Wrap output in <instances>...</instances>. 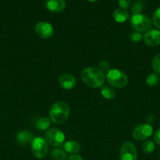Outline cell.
<instances>
[{
    "mask_svg": "<svg viewBox=\"0 0 160 160\" xmlns=\"http://www.w3.org/2000/svg\"><path fill=\"white\" fill-rule=\"evenodd\" d=\"M81 78L83 82L89 88H98L104 84V73L97 67H86L82 71Z\"/></svg>",
    "mask_w": 160,
    "mask_h": 160,
    "instance_id": "1",
    "label": "cell"
},
{
    "mask_svg": "<svg viewBox=\"0 0 160 160\" xmlns=\"http://www.w3.org/2000/svg\"><path fill=\"white\" fill-rule=\"evenodd\" d=\"M70 113L68 105L64 102H56L53 103L49 111L50 119L56 124H61L67 120Z\"/></svg>",
    "mask_w": 160,
    "mask_h": 160,
    "instance_id": "2",
    "label": "cell"
},
{
    "mask_svg": "<svg viewBox=\"0 0 160 160\" xmlns=\"http://www.w3.org/2000/svg\"><path fill=\"white\" fill-rule=\"evenodd\" d=\"M106 79L110 85L117 88H122L128 84V78L125 73L117 69H110L107 73Z\"/></svg>",
    "mask_w": 160,
    "mask_h": 160,
    "instance_id": "3",
    "label": "cell"
},
{
    "mask_svg": "<svg viewBox=\"0 0 160 160\" xmlns=\"http://www.w3.org/2000/svg\"><path fill=\"white\" fill-rule=\"evenodd\" d=\"M130 24L134 31L140 33L147 32L152 27V20L144 14H136L132 16L130 19Z\"/></svg>",
    "mask_w": 160,
    "mask_h": 160,
    "instance_id": "4",
    "label": "cell"
},
{
    "mask_svg": "<svg viewBox=\"0 0 160 160\" xmlns=\"http://www.w3.org/2000/svg\"><path fill=\"white\" fill-rule=\"evenodd\" d=\"M31 149L35 157L43 159L48 153V143L45 138H42V137L34 138L31 143Z\"/></svg>",
    "mask_w": 160,
    "mask_h": 160,
    "instance_id": "5",
    "label": "cell"
},
{
    "mask_svg": "<svg viewBox=\"0 0 160 160\" xmlns=\"http://www.w3.org/2000/svg\"><path fill=\"white\" fill-rule=\"evenodd\" d=\"M45 140L47 143L53 147H59L63 145L65 141V135L61 130L57 128H51L45 132Z\"/></svg>",
    "mask_w": 160,
    "mask_h": 160,
    "instance_id": "6",
    "label": "cell"
},
{
    "mask_svg": "<svg viewBox=\"0 0 160 160\" xmlns=\"http://www.w3.org/2000/svg\"><path fill=\"white\" fill-rule=\"evenodd\" d=\"M152 133H153V128L149 123H141L133 129L132 134L135 140L141 142L151 137Z\"/></svg>",
    "mask_w": 160,
    "mask_h": 160,
    "instance_id": "7",
    "label": "cell"
},
{
    "mask_svg": "<svg viewBox=\"0 0 160 160\" xmlns=\"http://www.w3.org/2000/svg\"><path fill=\"white\" fill-rule=\"evenodd\" d=\"M119 156L121 160H136L137 159V151L131 142H125L122 145L119 151Z\"/></svg>",
    "mask_w": 160,
    "mask_h": 160,
    "instance_id": "8",
    "label": "cell"
},
{
    "mask_svg": "<svg viewBox=\"0 0 160 160\" xmlns=\"http://www.w3.org/2000/svg\"><path fill=\"white\" fill-rule=\"evenodd\" d=\"M35 31L39 37L42 38H50L53 34V28L48 22H39L35 26Z\"/></svg>",
    "mask_w": 160,
    "mask_h": 160,
    "instance_id": "9",
    "label": "cell"
},
{
    "mask_svg": "<svg viewBox=\"0 0 160 160\" xmlns=\"http://www.w3.org/2000/svg\"><path fill=\"white\" fill-rule=\"evenodd\" d=\"M144 43L150 47H155L160 45V31L156 29L149 30L144 36Z\"/></svg>",
    "mask_w": 160,
    "mask_h": 160,
    "instance_id": "10",
    "label": "cell"
},
{
    "mask_svg": "<svg viewBox=\"0 0 160 160\" xmlns=\"http://www.w3.org/2000/svg\"><path fill=\"white\" fill-rule=\"evenodd\" d=\"M60 86L66 90H70L76 86V78L70 73H63L58 79Z\"/></svg>",
    "mask_w": 160,
    "mask_h": 160,
    "instance_id": "11",
    "label": "cell"
},
{
    "mask_svg": "<svg viewBox=\"0 0 160 160\" xmlns=\"http://www.w3.org/2000/svg\"><path fill=\"white\" fill-rule=\"evenodd\" d=\"M66 7L64 0H46L45 8L52 12H62Z\"/></svg>",
    "mask_w": 160,
    "mask_h": 160,
    "instance_id": "12",
    "label": "cell"
},
{
    "mask_svg": "<svg viewBox=\"0 0 160 160\" xmlns=\"http://www.w3.org/2000/svg\"><path fill=\"white\" fill-rule=\"evenodd\" d=\"M33 139H34V137H33L32 133L28 130H24V131H20L16 137L17 142L21 145H26L29 143H31Z\"/></svg>",
    "mask_w": 160,
    "mask_h": 160,
    "instance_id": "13",
    "label": "cell"
},
{
    "mask_svg": "<svg viewBox=\"0 0 160 160\" xmlns=\"http://www.w3.org/2000/svg\"><path fill=\"white\" fill-rule=\"evenodd\" d=\"M113 18L118 23H124L130 19V13L127 10L123 9H117L113 13Z\"/></svg>",
    "mask_w": 160,
    "mask_h": 160,
    "instance_id": "14",
    "label": "cell"
},
{
    "mask_svg": "<svg viewBox=\"0 0 160 160\" xmlns=\"http://www.w3.org/2000/svg\"><path fill=\"white\" fill-rule=\"evenodd\" d=\"M64 149L65 150L66 152L71 153V154H76L81 149L80 145L78 142H75V141H67L65 142L64 146Z\"/></svg>",
    "mask_w": 160,
    "mask_h": 160,
    "instance_id": "15",
    "label": "cell"
},
{
    "mask_svg": "<svg viewBox=\"0 0 160 160\" xmlns=\"http://www.w3.org/2000/svg\"><path fill=\"white\" fill-rule=\"evenodd\" d=\"M100 93L104 98L108 100L114 99L116 95L115 92L111 86L104 85V84L100 88Z\"/></svg>",
    "mask_w": 160,
    "mask_h": 160,
    "instance_id": "16",
    "label": "cell"
},
{
    "mask_svg": "<svg viewBox=\"0 0 160 160\" xmlns=\"http://www.w3.org/2000/svg\"><path fill=\"white\" fill-rule=\"evenodd\" d=\"M51 158L53 160H65L67 158V152L65 150L61 148H53L51 152Z\"/></svg>",
    "mask_w": 160,
    "mask_h": 160,
    "instance_id": "17",
    "label": "cell"
},
{
    "mask_svg": "<svg viewBox=\"0 0 160 160\" xmlns=\"http://www.w3.org/2000/svg\"><path fill=\"white\" fill-rule=\"evenodd\" d=\"M51 124V120L50 119L47 118V117H41L36 122V128L40 131H45L48 130V128L50 127Z\"/></svg>",
    "mask_w": 160,
    "mask_h": 160,
    "instance_id": "18",
    "label": "cell"
},
{
    "mask_svg": "<svg viewBox=\"0 0 160 160\" xmlns=\"http://www.w3.org/2000/svg\"><path fill=\"white\" fill-rule=\"evenodd\" d=\"M160 82V77L157 73H152L147 77L146 84L149 87H155Z\"/></svg>",
    "mask_w": 160,
    "mask_h": 160,
    "instance_id": "19",
    "label": "cell"
},
{
    "mask_svg": "<svg viewBox=\"0 0 160 160\" xmlns=\"http://www.w3.org/2000/svg\"><path fill=\"white\" fill-rule=\"evenodd\" d=\"M142 150L146 154H150V153L153 152L154 150H155V144L152 141H147L143 144Z\"/></svg>",
    "mask_w": 160,
    "mask_h": 160,
    "instance_id": "20",
    "label": "cell"
},
{
    "mask_svg": "<svg viewBox=\"0 0 160 160\" xmlns=\"http://www.w3.org/2000/svg\"><path fill=\"white\" fill-rule=\"evenodd\" d=\"M144 9V3L141 1H136L131 7V12L133 15L141 14V11Z\"/></svg>",
    "mask_w": 160,
    "mask_h": 160,
    "instance_id": "21",
    "label": "cell"
},
{
    "mask_svg": "<svg viewBox=\"0 0 160 160\" xmlns=\"http://www.w3.org/2000/svg\"><path fill=\"white\" fill-rule=\"evenodd\" d=\"M152 23L155 28L160 29V7L157 8L153 13L152 17Z\"/></svg>",
    "mask_w": 160,
    "mask_h": 160,
    "instance_id": "22",
    "label": "cell"
},
{
    "mask_svg": "<svg viewBox=\"0 0 160 160\" xmlns=\"http://www.w3.org/2000/svg\"><path fill=\"white\" fill-rule=\"evenodd\" d=\"M152 68L155 70V73L158 74H160V54L156 55L155 57L153 58L152 62Z\"/></svg>",
    "mask_w": 160,
    "mask_h": 160,
    "instance_id": "23",
    "label": "cell"
},
{
    "mask_svg": "<svg viewBox=\"0 0 160 160\" xmlns=\"http://www.w3.org/2000/svg\"><path fill=\"white\" fill-rule=\"evenodd\" d=\"M129 38H130V39L132 41V42H140V41H141L144 37L142 36L141 33L134 31H132V32H130V35H129Z\"/></svg>",
    "mask_w": 160,
    "mask_h": 160,
    "instance_id": "24",
    "label": "cell"
},
{
    "mask_svg": "<svg viewBox=\"0 0 160 160\" xmlns=\"http://www.w3.org/2000/svg\"><path fill=\"white\" fill-rule=\"evenodd\" d=\"M118 3H119V6H120L121 9H125V10L132 7L131 0H119Z\"/></svg>",
    "mask_w": 160,
    "mask_h": 160,
    "instance_id": "25",
    "label": "cell"
},
{
    "mask_svg": "<svg viewBox=\"0 0 160 160\" xmlns=\"http://www.w3.org/2000/svg\"><path fill=\"white\" fill-rule=\"evenodd\" d=\"M99 70H101L103 73L104 72H108L110 70V65L107 61L105 60H101L99 62Z\"/></svg>",
    "mask_w": 160,
    "mask_h": 160,
    "instance_id": "26",
    "label": "cell"
},
{
    "mask_svg": "<svg viewBox=\"0 0 160 160\" xmlns=\"http://www.w3.org/2000/svg\"><path fill=\"white\" fill-rule=\"evenodd\" d=\"M154 140H155V143L160 145V128L157 130V131L154 134Z\"/></svg>",
    "mask_w": 160,
    "mask_h": 160,
    "instance_id": "27",
    "label": "cell"
},
{
    "mask_svg": "<svg viewBox=\"0 0 160 160\" xmlns=\"http://www.w3.org/2000/svg\"><path fill=\"white\" fill-rule=\"evenodd\" d=\"M67 160H83V158L77 154H73L68 157Z\"/></svg>",
    "mask_w": 160,
    "mask_h": 160,
    "instance_id": "28",
    "label": "cell"
},
{
    "mask_svg": "<svg viewBox=\"0 0 160 160\" xmlns=\"http://www.w3.org/2000/svg\"><path fill=\"white\" fill-rule=\"evenodd\" d=\"M88 1H89V2H96V1H97V0H88Z\"/></svg>",
    "mask_w": 160,
    "mask_h": 160,
    "instance_id": "29",
    "label": "cell"
},
{
    "mask_svg": "<svg viewBox=\"0 0 160 160\" xmlns=\"http://www.w3.org/2000/svg\"><path fill=\"white\" fill-rule=\"evenodd\" d=\"M159 156H160V153H159Z\"/></svg>",
    "mask_w": 160,
    "mask_h": 160,
    "instance_id": "30",
    "label": "cell"
}]
</instances>
